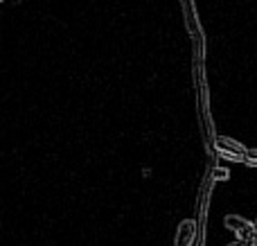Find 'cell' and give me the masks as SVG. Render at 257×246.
Returning a JSON list of instances; mask_svg holds the SVG:
<instances>
[{
    "label": "cell",
    "mask_w": 257,
    "mask_h": 246,
    "mask_svg": "<svg viewBox=\"0 0 257 246\" xmlns=\"http://www.w3.org/2000/svg\"><path fill=\"white\" fill-rule=\"evenodd\" d=\"M212 149H214V156H221L232 163H244L246 154H248V149L241 143H237L235 138H230V136H217Z\"/></svg>",
    "instance_id": "cell-3"
},
{
    "label": "cell",
    "mask_w": 257,
    "mask_h": 246,
    "mask_svg": "<svg viewBox=\"0 0 257 246\" xmlns=\"http://www.w3.org/2000/svg\"><path fill=\"white\" fill-rule=\"evenodd\" d=\"M185 16V25H187V34L192 39V48H194V61H203L205 57V34H203V25H201L199 12H196V3L194 0H178Z\"/></svg>",
    "instance_id": "cell-2"
},
{
    "label": "cell",
    "mask_w": 257,
    "mask_h": 246,
    "mask_svg": "<svg viewBox=\"0 0 257 246\" xmlns=\"http://www.w3.org/2000/svg\"><path fill=\"white\" fill-rule=\"evenodd\" d=\"M210 176H212V181H214V183H217V181H226L230 174H228V170H226V167H219V165H214L212 170H210Z\"/></svg>",
    "instance_id": "cell-6"
},
{
    "label": "cell",
    "mask_w": 257,
    "mask_h": 246,
    "mask_svg": "<svg viewBox=\"0 0 257 246\" xmlns=\"http://www.w3.org/2000/svg\"><path fill=\"white\" fill-rule=\"evenodd\" d=\"M223 226H226L230 233H235L237 239H257L255 224L239 215H228L226 219H223Z\"/></svg>",
    "instance_id": "cell-4"
},
{
    "label": "cell",
    "mask_w": 257,
    "mask_h": 246,
    "mask_svg": "<svg viewBox=\"0 0 257 246\" xmlns=\"http://www.w3.org/2000/svg\"><path fill=\"white\" fill-rule=\"evenodd\" d=\"M196 237H199V226L196 219H183L178 224V233H176V246H194Z\"/></svg>",
    "instance_id": "cell-5"
},
{
    "label": "cell",
    "mask_w": 257,
    "mask_h": 246,
    "mask_svg": "<svg viewBox=\"0 0 257 246\" xmlns=\"http://www.w3.org/2000/svg\"><path fill=\"white\" fill-rule=\"evenodd\" d=\"M253 224H255V233H257V219H255V221H253Z\"/></svg>",
    "instance_id": "cell-9"
},
{
    "label": "cell",
    "mask_w": 257,
    "mask_h": 246,
    "mask_svg": "<svg viewBox=\"0 0 257 246\" xmlns=\"http://www.w3.org/2000/svg\"><path fill=\"white\" fill-rule=\"evenodd\" d=\"M226 246H257V239H235L232 244H226Z\"/></svg>",
    "instance_id": "cell-8"
},
{
    "label": "cell",
    "mask_w": 257,
    "mask_h": 246,
    "mask_svg": "<svg viewBox=\"0 0 257 246\" xmlns=\"http://www.w3.org/2000/svg\"><path fill=\"white\" fill-rule=\"evenodd\" d=\"M194 88H196V115H199V125H201V136L208 154L214 156V122H212V111H210V93H208V84L203 77V61H194Z\"/></svg>",
    "instance_id": "cell-1"
},
{
    "label": "cell",
    "mask_w": 257,
    "mask_h": 246,
    "mask_svg": "<svg viewBox=\"0 0 257 246\" xmlns=\"http://www.w3.org/2000/svg\"><path fill=\"white\" fill-rule=\"evenodd\" d=\"M246 165L248 167H257V149H248V154H246Z\"/></svg>",
    "instance_id": "cell-7"
}]
</instances>
